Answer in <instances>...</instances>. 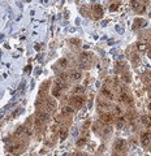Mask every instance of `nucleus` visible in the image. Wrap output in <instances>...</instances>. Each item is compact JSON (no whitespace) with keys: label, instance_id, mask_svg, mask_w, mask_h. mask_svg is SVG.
I'll use <instances>...</instances> for the list:
<instances>
[{"label":"nucleus","instance_id":"1","mask_svg":"<svg viewBox=\"0 0 151 156\" xmlns=\"http://www.w3.org/2000/svg\"><path fill=\"white\" fill-rule=\"evenodd\" d=\"M50 119V114L47 112H43V111H38L37 112V116H35V126L37 128H40L43 126Z\"/></svg>","mask_w":151,"mask_h":156},{"label":"nucleus","instance_id":"2","mask_svg":"<svg viewBox=\"0 0 151 156\" xmlns=\"http://www.w3.org/2000/svg\"><path fill=\"white\" fill-rule=\"evenodd\" d=\"M24 147H25L24 142H14V143H12L8 147V151L11 153H18V152H21V151L24 150Z\"/></svg>","mask_w":151,"mask_h":156},{"label":"nucleus","instance_id":"3","mask_svg":"<svg viewBox=\"0 0 151 156\" xmlns=\"http://www.w3.org/2000/svg\"><path fill=\"white\" fill-rule=\"evenodd\" d=\"M83 104H85V98L81 96V95H76L74 94V96L72 98V105L76 107V108H81Z\"/></svg>","mask_w":151,"mask_h":156},{"label":"nucleus","instance_id":"4","mask_svg":"<svg viewBox=\"0 0 151 156\" xmlns=\"http://www.w3.org/2000/svg\"><path fill=\"white\" fill-rule=\"evenodd\" d=\"M125 148H126L125 141L124 139H117L116 143H115V150L119 151V152H121V151H125Z\"/></svg>","mask_w":151,"mask_h":156},{"label":"nucleus","instance_id":"5","mask_svg":"<svg viewBox=\"0 0 151 156\" xmlns=\"http://www.w3.org/2000/svg\"><path fill=\"white\" fill-rule=\"evenodd\" d=\"M100 120H102L103 124H111V122L113 121V116L110 114V113H102Z\"/></svg>","mask_w":151,"mask_h":156},{"label":"nucleus","instance_id":"6","mask_svg":"<svg viewBox=\"0 0 151 156\" xmlns=\"http://www.w3.org/2000/svg\"><path fill=\"white\" fill-rule=\"evenodd\" d=\"M102 94H103V96L107 98V99H111V100L115 98V95H113V92L111 91V89H110V87H107V86L102 89Z\"/></svg>","mask_w":151,"mask_h":156},{"label":"nucleus","instance_id":"7","mask_svg":"<svg viewBox=\"0 0 151 156\" xmlns=\"http://www.w3.org/2000/svg\"><path fill=\"white\" fill-rule=\"evenodd\" d=\"M46 108L48 109V112H55L56 111V102H55V99H48L46 102Z\"/></svg>","mask_w":151,"mask_h":156},{"label":"nucleus","instance_id":"8","mask_svg":"<svg viewBox=\"0 0 151 156\" xmlns=\"http://www.w3.org/2000/svg\"><path fill=\"white\" fill-rule=\"evenodd\" d=\"M98 107H99V109H108V108H111V104L105 99H98Z\"/></svg>","mask_w":151,"mask_h":156},{"label":"nucleus","instance_id":"9","mask_svg":"<svg viewBox=\"0 0 151 156\" xmlns=\"http://www.w3.org/2000/svg\"><path fill=\"white\" fill-rule=\"evenodd\" d=\"M141 141H142V144L143 146H148L150 144V131H145L141 135Z\"/></svg>","mask_w":151,"mask_h":156},{"label":"nucleus","instance_id":"10","mask_svg":"<svg viewBox=\"0 0 151 156\" xmlns=\"http://www.w3.org/2000/svg\"><path fill=\"white\" fill-rule=\"evenodd\" d=\"M73 108H74L73 105H67V107H64V108H63V114H64V116H70V114L73 113V111H74Z\"/></svg>","mask_w":151,"mask_h":156},{"label":"nucleus","instance_id":"11","mask_svg":"<svg viewBox=\"0 0 151 156\" xmlns=\"http://www.w3.org/2000/svg\"><path fill=\"white\" fill-rule=\"evenodd\" d=\"M81 61H82V65L86 66V65L89 64V61H90V55H87V53L83 52V53L81 55Z\"/></svg>","mask_w":151,"mask_h":156},{"label":"nucleus","instance_id":"12","mask_svg":"<svg viewBox=\"0 0 151 156\" xmlns=\"http://www.w3.org/2000/svg\"><path fill=\"white\" fill-rule=\"evenodd\" d=\"M94 12H95L96 17H102V14H103V9L100 5H94Z\"/></svg>","mask_w":151,"mask_h":156},{"label":"nucleus","instance_id":"13","mask_svg":"<svg viewBox=\"0 0 151 156\" xmlns=\"http://www.w3.org/2000/svg\"><path fill=\"white\" fill-rule=\"evenodd\" d=\"M70 78H72L73 81H78L79 78H81V72H76V70H74V72H72Z\"/></svg>","mask_w":151,"mask_h":156},{"label":"nucleus","instance_id":"14","mask_svg":"<svg viewBox=\"0 0 151 156\" xmlns=\"http://www.w3.org/2000/svg\"><path fill=\"white\" fill-rule=\"evenodd\" d=\"M68 136V131H67V128H63L61 130H60V139L61 141H64Z\"/></svg>","mask_w":151,"mask_h":156},{"label":"nucleus","instance_id":"15","mask_svg":"<svg viewBox=\"0 0 151 156\" xmlns=\"http://www.w3.org/2000/svg\"><path fill=\"white\" fill-rule=\"evenodd\" d=\"M124 125H125V119L124 117H120V119L117 120V122H116V126H117V129H122Z\"/></svg>","mask_w":151,"mask_h":156},{"label":"nucleus","instance_id":"16","mask_svg":"<svg viewBox=\"0 0 151 156\" xmlns=\"http://www.w3.org/2000/svg\"><path fill=\"white\" fill-rule=\"evenodd\" d=\"M67 64H68L67 59H60V60L57 61V68H65Z\"/></svg>","mask_w":151,"mask_h":156},{"label":"nucleus","instance_id":"17","mask_svg":"<svg viewBox=\"0 0 151 156\" xmlns=\"http://www.w3.org/2000/svg\"><path fill=\"white\" fill-rule=\"evenodd\" d=\"M48 85H50V82H46L45 85H42V89H40V92H39V94H40V96H42L43 94H45V95H46V92H47V87H48Z\"/></svg>","mask_w":151,"mask_h":156},{"label":"nucleus","instance_id":"18","mask_svg":"<svg viewBox=\"0 0 151 156\" xmlns=\"http://www.w3.org/2000/svg\"><path fill=\"white\" fill-rule=\"evenodd\" d=\"M85 92V89L82 87V86H77L76 89H74V94L76 95H81V94H83Z\"/></svg>","mask_w":151,"mask_h":156},{"label":"nucleus","instance_id":"19","mask_svg":"<svg viewBox=\"0 0 151 156\" xmlns=\"http://www.w3.org/2000/svg\"><path fill=\"white\" fill-rule=\"evenodd\" d=\"M142 122H143L146 126H150V117H148V116H143V117H142Z\"/></svg>","mask_w":151,"mask_h":156},{"label":"nucleus","instance_id":"20","mask_svg":"<svg viewBox=\"0 0 151 156\" xmlns=\"http://www.w3.org/2000/svg\"><path fill=\"white\" fill-rule=\"evenodd\" d=\"M122 80H124L125 82H128V83L130 82V77H129V74H128L126 72H124V73H122Z\"/></svg>","mask_w":151,"mask_h":156},{"label":"nucleus","instance_id":"21","mask_svg":"<svg viewBox=\"0 0 151 156\" xmlns=\"http://www.w3.org/2000/svg\"><path fill=\"white\" fill-rule=\"evenodd\" d=\"M60 91H61V90H60L59 87L54 86V90H52V95H54V96H59V95H60Z\"/></svg>","mask_w":151,"mask_h":156},{"label":"nucleus","instance_id":"22","mask_svg":"<svg viewBox=\"0 0 151 156\" xmlns=\"http://www.w3.org/2000/svg\"><path fill=\"white\" fill-rule=\"evenodd\" d=\"M138 51H141V52L146 51V44H139L138 46Z\"/></svg>","mask_w":151,"mask_h":156},{"label":"nucleus","instance_id":"23","mask_svg":"<svg viewBox=\"0 0 151 156\" xmlns=\"http://www.w3.org/2000/svg\"><path fill=\"white\" fill-rule=\"evenodd\" d=\"M115 113L117 114V116H120L122 112H121V108H119V107H115Z\"/></svg>","mask_w":151,"mask_h":156},{"label":"nucleus","instance_id":"24","mask_svg":"<svg viewBox=\"0 0 151 156\" xmlns=\"http://www.w3.org/2000/svg\"><path fill=\"white\" fill-rule=\"evenodd\" d=\"M117 66H119V69H122V68L125 66V63H122V61H120V63H117Z\"/></svg>","mask_w":151,"mask_h":156},{"label":"nucleus","instance_id":"25","mask_svg":"<svg viewBox=\"0 0 151 156\" xmlns=\"http://www.w3.org/2000/svg\"><path fill=\"white\" fill-rule=\"evenodd\" d=\"M73 44H79V41H78V39H72V41H70Z\"/></svg>","mask_w":151,"mask_h":156},{"label":"nucleus","instance_id":"26","mask_svg":"<svg viewBox=\"0 0 151 156\" xmlns=\"http://www.w3.org/2000/svg\"><path fill=\"white\" fill-rule=\"evenodd\" d=\"M119 8V5L117 4H112V7H111V11H116Z\"/></svg>","mask_w":151,"mask_h":156},{"label":"nucleus","instance_id":"27","mask_svg":"<svg viewBox=\"0 0 151 156\" xmlns=\"http://www.w3.org/2000/svg\"><path fill=\"white\" fill-rule=\"evenodd\" d=\"M85 143V139H81V142H78V146H82Z\"/></svg>","mask_w":151,"mask_h":156}]
</instances>
